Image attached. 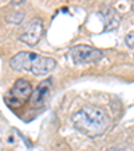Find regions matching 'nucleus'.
Instances as JSON below:
<instances>
[{
  "label": "nucleus",
  "mask_w": 134,
  "mask_h": 151,
  "mask_svg": "<svg viewBox=\"0 0 134 151\" xmlns=\"http://www.w3.org/2000/svg\"><path fill=\"white\" fill-rule=\"evenodd\" d=\"M72 123L77 129L84 135L95 138L107 129L110 117L102 108L97 105H84L72 115Z\"/></svg>",
  "instance_id": "nucleus-1"
},
{
  "label": "nucleus",
  "mask_w": 134,
  "mask_h": 151,
  "mask_svg": "<svg viewBox=\"0 0 134 151\" xmlns=\"http://www.w3.org/2000/svg\"><path fill=\"white\" fill-rule=\"evenodd\" d=\"M9 66L13 70L31 72L36 76H43L55 69L56 61L51 57H43L31 51H20L11 58Z\"/></svg>",
  "instance_id": "nucleus-2"
},
{
  "label": "nucleus",
  "mask_w": 134,
  "mask_h": 151,
  "mask_svg": "<svg viewBox=\"0 0 134 151\" xmlns=\"http://www.w3.org/2000/svg\"><path fill=\"white\" fill-rule=\"evenodd\" d=\"M32 92H34L32 86L27 80L19 78L13 82L12 88L7 92V94L4 96V101L9 107L18 108L24 103H27L28 99H31Z\"/></svg>",
  "instance_id": "nucleus-3"
},
{
  "label": "nucleus",
  "mask_w": 134,
  "mask_h": 151,
  "mask_svg": "<svg viewBox=\"0 0 134 151\" xmlns=\"http://www.w3.org/2000/svg\"><path fill=\"white\" fill-rule=\"evenodd\" d=\"M70 58L75 65H86V63H94L102 58V51L87 45H77L71 47L69 51Z\"/></svg>",
  "instance_id": "nucleus-4"
},
{
  "label": "nucleus",
  "mask_w": 134,
  "mask_h": 151,
  "mask_svg": "<svg viewBox=\"0 0 134 151\" xmlns=\"http://www.w3.org/2000/svg\"><path fill=\"white\" fill-rule=\"evenodd\" d=\"M43 34V20L40 18H34L26 26L24 31L20 34V41L27 43L28 46H35L40 41Z\"/></svg>",
  "instance_id": "nucleus-5"
},
{
  "label": "nucleus",
  "mask_w": 134,
  "mask_h": 151,
  "mask_svg": "<svg viewBox=\"0 0 134 151\" xmlns=\"http://www.w3.org/2000/svg\"><path fill=\"white\" fill-rule=\"evenodd\" d=\"M51 86H52V81H51V78L43 80L40 84L38 85L36 89L32 92L31 99H30V104H31L32 107H35V108L43 107L44 103H46L47 99H48Z\"/></svg>",
  "instance_id": "nucleus-6"
},
{
  "label": "nucleus",
  "mask_w": 134,
  "mask_h": 151,
  "mask_svg": "<svg viewBox=\"0 0 134 151\" xmlns=\"http://www.w3.org/2000/svg\"><path fill=\"white\" fill-rule=\"evenodd\" d=\"M125 42H126V45H128L129 47H131V49H134V31L129 32V34L126 35V38H125Z\"/></svg>",
  "instance_id": "nucleus-7"
},
{
  "label": "nucleus",
  "mask_w": 134,
  "mask_h": 151,
  "mask_svg": "<svg viewBox=\"0 0 134 151\" xmlns=\"http://www.w3.org/2000/svg\"><path fill=\"white\" fill-rule=\"evenodd\" d=\"M107 151H125V150H121V148H109Z\"/></svg>",
  "instance_id": "nucleus-8"
}]
</instances>
